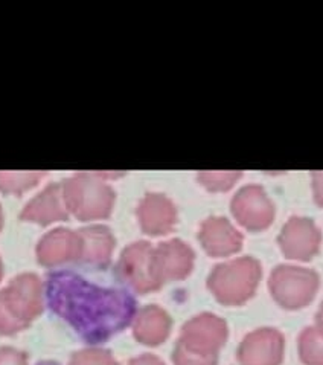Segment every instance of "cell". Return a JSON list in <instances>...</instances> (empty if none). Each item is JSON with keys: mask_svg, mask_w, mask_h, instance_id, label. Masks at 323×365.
Listing matches in <instances>:
<instances>
[{"mask_svg": "<svg viewBox=\"0 0 323 365\" xmlns=\"http://www.w3.org/2000/svg\"><path fill=\"white\" fill-rule=\"evenodd\" d=\"M319 323H320V326H322V330H323V307H322L320 314H319Z\"/></svg>", "mask_w": 323, "mask_h": 365, "instance_id": "52a82bcc", "label": "cell"}, {"mask_svg": "<svg viewBox=\"0 0 323 365\" xmlns=\"http://www.w3.org/2000/svg\"><path fill=\"white\" fill-rule=\"evenodd\" d=\"M320 243L317 228L307 219H293L287 225L282 235L284 250L290 257L308 260L313 257Z\"/></svg>", "mask_w": 323, "mask_h": 365, "instance_id": "3957f363", "label": "cell"}, {"mask_svg": "<svg viewBox=\"0 0 323 365\" xmlns=\"http://www.w3.org/2000/svg\"><path fill=\"white\" fill-rule=\"evenodd\" d=\"M302 356L313 365H323V330L308 329L300 339Z\"/></svg>", "mask_w": 323, "mask_h": 365, "instance_id": "5b68a950", "label": "cell"}, {"mask_svg": "<svg viewBox=\"0 0 323 365\" xmlns=\"http://www.w3.org/2000/svg\"><path fill=\"white\" fill-rule=\"evenodd\" d=\"M236 212L249 227L261 228L270 222L273 210L263 188L247 187L236 197Z\"/></svg>", "mask_w": 323, "mask_h": 365, "instance_id": "277c9868", "label": "cell"}, {"mask_svg": "<svg viewBox=\"0 0 323 365\" xmlns=\"http://www.w3.org/2000/svg\"><path fill=\"white\" fill-rule=\"evenodd\" d=\"M105 269L107 263L100 260L69 263L53 269L46 280L49 309L90 344L117 334L136 312L127 278L120 274L113 282H102Z\"/></svg>", "mask_w": 323, "mask_h": 365, "instance_id": "6da1fadb", "label": "cell"}, {"mask_svg": "<svg viewBox=\"0 0 323 365\" xmlns=\"http://www.w3.org/2000/svg\"><path fill=\"white\" fill-rule=\"evenodd\" d=\"M317 275L297 267H281L273 275V292L285 306H305L317 291Z\"/></svg>", "mask_w": 323, "mask_h": 365, "instance_id": "7a4b0ae2", "label": "cell"}, {"mask_svg": "<svg viewBox=\"0 0 323 365\" xmlns=\"http://www.w3.org/2000/svg\"><path fill=\"white\" fill-rule=\"evenodd\" d=\"M313 187H314L316 202L323 207V171L313 175Z\"/></svg>", "mask_w": 323, "mask_h": 365, "instance_id": "8992f818", "label": "cell"}]
</instances>
